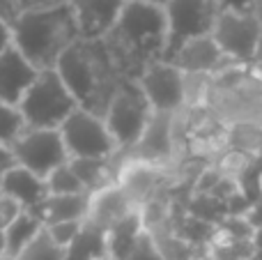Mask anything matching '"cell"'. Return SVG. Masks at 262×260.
<instances>
[{
  "mask_svg": "<svg viewBox=\"0 0 262 260\" xmlns=\"http://www.w3.org/2000/svg\"><path fill=\"white\" fill-rule=\"evenodd\" d=\"M255 12H258V16H262V0H255Z\"/></svg>",
  "mask_w": 262,
  "mask_h": 260,
  "instance_id": "cell-41",
  "label": "cell"
},
{
  "mask_svg": "<svg viewBox=\"0 0 262 260\" xmlns=\"http://www.w3.org/2000/svg\"><path fill=\"white\" fill-rule=\"evenodd\" d=\"M83 224L85 221H62V224H53V226H44L49 230L51 240L58 244L60 249H69L74 244V240L81 235Z\"/></svg>",
  "mask_w": 262,
  "mask_h": 260,
  "instance_id": "cell-27",
  "label": "cell"
},
{
  "mask_svg": "<svg viewBox=\"0 0 262 260\" xmlns=\"http://www.w3.org/2000/svg\"><path fill=\"white\" fill-rule=\"evenodd\" d=\"M244 219L249 221V226L253 230H262V198H258L255 203H251L244 212Z\"/></svg>",
  "mask_w": 262,
  "mask_h": 260,
  "instance_id": "cell-31",
  "label": "cell"
},
{
  "mask_svg": "<svg viewBox=\"0 0 262 260\" xmlns=\"http://www.w3.org/2000/svg\"><path fill=\"white\" fill-rule=\"evenodd\" d=\"M21 212H23V207L18 205L16 201H12V198L0 193V233H5V230L16 221V216L21 214Z\"/></svg>",
  "mask_w": 262,
  "mask_h": 260,
  "instance_id": "cell-29",
  "label": "cell"
},
{
  "mask_svg": "<svg viewBox=\"0 0 262 260\" xmlns=\"http://www.w3.org/2000/svg\"><path fill=\"white\" fill-rule=\"evenodd\" d=\"M209 90H212V74H184V109L207 111Z\"/></svg>",
  "mask_w": 262,
  "mask_h": 260,
  "instance_id": "cell-23",
  "label": "cell"
},
{
  "mask_svg": "<svg viewBox=\"0 0 262 260\" xmlns=\"http://www.w3.org/2000/svg\"><path fill=\"white\" fill-rule=\"evenodd\" d=\"M108 258V237L101 228L83 224V230L69 249H64L62 260H106Z\"/></svg>",
  "mask_w": 262,
  "mask_h": 260,
  "instance_id": "cell-21",
  "label": "cell"
},
{
  "mask_svg": "<svg viewBox=\"0 0 262 260\" xmlns=\"http://www.w3.org/2000/svg\"><path fill=\"white\" fill-rule=\"evenodd\" d=\"M216 3L228 12H255V0H216Z\"/></svg>",
  "mask_w": 262,
  "mask_h": 260,
  "instance_id": "cell-32",
  "label": "cell"
},
{
  "mask_svg": "<svg viewBox=\"0 0 262 260\" xmlns=\"http://www.w3.org/2000/svg\"><path fill=\"white\" fill-rule=\"evenodd\" d=\"M136 210H140V207L131 201L129 193L120 184H111V187L101 189L90 198V212H88L85 221L108 233L115 224L127 219Z\"/></svg>",
  "mask_w": 262,
  "mask_h": 260,
  "instance_id": "cell-16",
  "label": "cell"
},
{
  "mask_svg": "<svg viewBox=\"0 0 262 260\" xmlns=\"http://www.w3.org/2000/svg\"><path fill=\"white\" fill-rule=\"evenodd\" d=\"M14 44V32H12V26H7V23L0 18V55L5 53V51L9 49V46Z\"/></svg>",
  "mask_w": 262,
  "mask_h": 260,
  "instance_id": "cell-35",
  "label": "cell"
},
{
  "mask_svg": "<svg viewBox=\"0 0 262 260\" xmlns=\"http://www.w3.org/2000/svg\"><path fill=\"white\" fill-rule=\"evenodd\" d=\"M166 62L175 64L180 72L184 74H219L223 69L232 67V64H242L235 62L232 58H228L221 49H219L216 39L212 35H203L195 37V39H189L186 44H182L180 49L172 53L170 60Z\"/></svg>",
  "mask_w": 262,
  "mask_h": 260,
  "instance_id": "cell-13",
  "label": "cell"
},
{
  "mask_svg": "<svg viewBox=\"0 0 262 260\" xmlns=\"http://www.w3.org/2000/svg\"><path fill=\"white\" fill-rule=\"evenodd\" d=\"M78 109L72 90L58 69H44L18 104L26 127L30 129H60L64 120Z\"/></svg>",
  "mask_w": 262,
  "mask_h": 260,
  "instance_id": "cell-5",
  "label": "cell"
},
{
  "mask_svg": "<svg viewBox=\"0 0 262 260\" xmlns=\"http://www.w3.org/2000/svg\"><path fill=\"white\" fill-rule=\"evenodd\" d=\"M113 64L124 81H138L149 64L163 60L168 21L163 7L127 0L113 30L104 37Z\"/></svg>",
  "mask_w": 262,
  "mask_h": 260,
  "instance_id": "cell-1",
  "label": "cell"
},
{
  "mask_svg": "<svg viewBox=\"0 0 262 260\" xmlns=\"http://www.w3.org/2000/svg\"><path fill=\"white\" fill-rule=\"evenodd\" d=\"M219 49L235 62L253 64L260 41V16L258 12H228L221 9L216 26L212 30Z\"/></svg>",
  "mask_w": 262,
  "mask_h": 260,
  "instance_id": "cell-10",
  "label": "cell"
},
{
  "mask_svg": "<svg viewBox=\"0 0 262 260\" xmlns=\"http://www.w3.org/2000/svg\"><path fill=\"white\" fill-rule=\"evenodd\" d=\"M81 39H104L118 23L127 0H69Z\"/></svg>",
  "mask_w": 262,
  "mask_h": 260,
  "instance_id": "cell-14",
  "label": "cell"
},
{
  "mask_svg": "<svg viewBox=\"0 0 262 260\" xmlns=\"http://www.w3.org/2000/svg\"><path fill=\"white\" fill-rule=\"evenodd\" d=\"M0 193L12 198V201H16L18 205L23 207V212H30V214H35L41 207V203L49 198L44 180L37 178L35 173L26 170L18 164L3 178V182H0Z\"/></svg>",
  "mask_w": 262,
  "mask_h": 260,
  "instance_id": "cell-17",
  "label": "cell"
},
{
  "mask_svg": "<svg viewBox=\"0 0 262 260\" xmlns=\"http://www.w3.org/2000/svg\"><path fill=\"white\" fill-rule=\"evenodd\" d=\"M255 193H258V198H262V166H258V170H255Z\"/></svg>",
  "mask_w": 262,
  "mask_h": 260,
  "instance_id": "cell-37",
  "label": "cell"
},
{
  "mask_svg": "<svg viewBox=\"0 0 262 260\" xmlns=\"http://www.w3.org/2000/svg\"><path fill=\"white\" fill-rule=\"evenodd\" d=\"M14 166H16V159H14L12 147L0 143V182H3V178L14 168Z\"/></svg>",
  "mask_w": 262,
  "mask_h": 260,
  "instance_id": "cell-33",
  "label": "cell"
},
{
  "mask_svg": "<svg viewBox=\"0 0 262 260\" xmlns=\"http://www.w3.org/2000/svg\"><path fill=\"white\" fill-rule=\"evenodd\" d=\"M14 46L35 64L39 72L55 69L69 46H74L78 35L76 16L69 3L49 9L23 12L12 28Z\"/></svg>",
  "mask_w": 262,
  "mask_h": 260,
  "instance_id": "cell-3",
  "label": "cell"
},
{
  "mask_svg": "<svg viewBox=\"0 0 262 260\" xmlns=\"http://www.w3.org/2000/svg\"><path fill=\"white\" fill-rule=\"evenodd\" d=\"M138 85L157 113H177L184 109V74L175 64L166 60L149 64L138 78Z\"/></svg>",
  "mask_w": 262,
  "mask_h": 260,
  "instance_id": "cell-11",
  "label": "cell"
},
{
  "mask_svg": "<svg viewBox=\"0 0 262 260\" xmlns=\"http://www.w3.org/2000/svg\"><path fill=\"white\" fill-rule=\"evenodd\" d=\"M152 113L154 111L138 81H122L111 101L104 122L120 150H131L140 141Z\"/></svg>",
  "mask_w": 262,
  "mask_h": 260,
  "instance_id": "cell-6",
  "label": "cell"
},
{
  "mask_svg": "<svg viewBox=\"0 0 262 260\" xmlns=\"http://www.w3.org/2000/svg\"><path fill=\"white\" fill-rule=\"evenodd\" d=\"M136 3H147V5H157V7H166L170 0H136Z\"/></svg>",
  "mask_w": 262,
  "mask_h": 260,
  "instance_id": "cell-39",
  "label": "cell"
},
{
  "mask_svg": "<svg viewBox=\"0 0 262 260\" xmlns=\"http://www.w3.org/2000/svg\"><path fill=\"white\" fill-rule=\"evenodd\" d=\"M69 159H111L120 150L104 118L76 109L60 127Z\"/></svg>",
  "mask_w": 262,
  "mask_h": 260,
  "instance_id": "cell-8",
  "label": "cell"
},
{
  "mask_svg": "<svg viewBox=\"0 0 262 260\" xmlns=\"http://www.w3.org/2000/svg\"><path fill=\"white\" fill-rule=\"evenodd\" d=\"M18 166L46 180L55 168L69 161L67 147L60 136V129H30L28 127L12 145Z\"/></svg>",
  "mask_w": 262,
  "mask_h": 260,
  "instance_id": "cell-9",
  "label": "cell"
},
{
  "mask_svg": "<svg viewBox=\"0 0 262 260\" xmlns=\"http://www.w3.org/2000/svg\"><path fill=\"white\" fill-rule=\"evenodd\" d=\"M64 258V249H60L58 244L51 240L49 230H41L21 253L16 260H62Z\"/></svg>",
  "mask_w": 262,
  "mask_h": 260,
  "instance_id": "cell-26",
  "label": "cell"
},
{
  "mask_svg": "<svg viewBox=\"0 0 262 260\" xmlns=\"http://www.w3.org/2000/svg\"><path fill=\"white\" fill-rule=\"evenodd\" d=\"M253 69H255V74H258V76L262 78V62H255V64H253Z\"/></svg>",
  "mask_w": 262,
  "mask_h": 260,
  "instance_id": "cell-40",
  "label": "cell"
},
{
  "mask_svg": "<svg viewBox=\"0 0 262 260\" xmlns=\"http://www.w3.org/2000/svg\"><path fill=\"white\" fill-rule=\"evenodd\" d=\"M37 74L39 69L12 44L0 55V99L12 106H18L26 92L30 90V85L35 83Z\"/></svg>",
  "mask_w": 262,
  "mask_h": 260,
  "instance_id": "cell-15",
  "label": "cell"
},
{
  "mask_svg": "<svg viewBox=\"0 0 262 260\" xmlns=\"http://www.w3.org/2000/svg\"><path fill=\"white\" fill-rule=\"evenodd\" d=\"M145 230L147 228H145L143 212L140 210L131 212L127 219L115 224L113 228L106 233V237H108V258L111 260H124Z\"/></svg>",
  "mask_w": 262,
  "mask_h": 260,
  "instance_id": "cell-19",
  "label": "cell"
},
{
  "mask_svg": "<svg viewBox=\"0 0 262 260\" xmlns=\"http://www.w3.org/2000/svg\"><path fill=\"white\" fill-rule=\"evenodd\" d=\"M191 260H203V256H198V258H191Z\"/></svg>",
  "mask_w": 262,
  "mask_h": 260,
  "instance_id": "cell-42",
  "label": "cell"
},
{
  "mask_svg": "<svg viewBox=\"0 0 262 260\" xmlns=\"http://www.w3.org/2000/svg\"><path fill=\"white\" fill-rule=\"evenodd\" d=\"M90 193H69V196H49L35 216L44 226L62 224V221H85L90 212Z\"/></svg>",
  "mask_w": 262,
  "mask_h": 260,
  "instance_id": "cell-18",
  "label": "cell"
},
{
  "mask_svg": "<svg viewBox=\"0 0 262 260\" xmlns=\"http://www.w3.org/2000/svg\"><path fill=\"white\" fill-rule=\"evenodd\" d=\"M124 260H166L161 256V251H159L157 242L152 240V235L145 230L143 235L138 237V242L134 244V249L129 251V256Z\"/></svg>",
  "mask_w": 262,
  "mask_h": 260,
  "instance_id": "cell-28",
  "label": "cell"
},
{
  "mask_svg": "<svg viewBox=\"0 0 262 260\" xmlns=\"http://www.w3.org/2000/svg\"><path fill=\"white\" fill-rule=\"evenodd\" d=\"M175 141H172V113H157L154 111L145 127L140 141L131 150H124L127 161H140V164L159 166L172 159Z\"/></svg>",
  "mask_w": 262,
  "mask_h": 260,
  "instance_id": "cell-12",
  "label": "cell"
},
{
  "mask_svg": "<svg viewBox=\"0 0 262 260\" xmlns=\"http://www.w3.org/2000/svg\"><path fill=\"white\" fill-rule=\"evenodd\" d=\"M69 0H21L23 12H35V9H49V7H58L64 5Z\"/></svg>",
  "mask_w": 262,
  "mask_h": 260,
  "instance_id": "cell-34",
  "label": "cell"
},
{
  "mask_svg": "<svg viewBox=\"0 0 262 260\" xmlns=\"http://www.w3.org/2000/svg\"><path fill=\"white\" fill-rule=\"evenodd\" d=\"M21 14H23L21 0H0V18H3L7 26L14 28V23L18 21Z\"/></svg>",
  "mask_w": 262,
  "mask_h": 260,
  "instance_id": "cell-30",
  "label": "cell"
},
{
  "mask_svg": "<svg viewBox=\"0 0 262 260\" xmlns=\"http://www.w3.org/2000/svg\"><path fill=\"white\" fill-rule=\"evenodd\" d=\"M163 12L168 21V44L163 60H170L172 53L189 39L212 35L221 7L216 0H170Z\"/></svg>",
  "mask_w": 262,
  "mask_h": 260,
  "instance_id": "cell-7",
  "label": "cell"
},
{
  "mask_svg": "<svg viewBox=\"0 0 262 260\" xmlns=\"http://www.w3.org/2000/svg\"><path fill=\"white\" fill-rule=\"evenodd\" d=\"M41 230H44V224H41L35 214L21 212V214L16 216V221L3 233V242H5L3 260H16L18 253H21Z\"/></svg>",
  "mask_w": 262,
  "mask_h": 260,
  "instance_id": "cell-20",
  "label": "cell"
},
{
  "mask_svg": "<svg viewBox=\"0 0 262 260\" xmlns=\"http://www.w3.org/2000/svg\"><path fill=\"white\" fill-rule=\"evenodd\" d=\"M46 182V191L49 196H69V193H88L85 187L81 184V180L76 178V173L72 170L69 161L60 168H55L49 178L44 180Z\"/></svg>",
  "mask_w": 262,
  "mask_h": 260,
  "instance_id": "cell-24",
  "label": "cell"
},
{
  "mask_svg": "<svg viewBox=\"0 0 262 260\" xmlns=\"http://www.w3.org/2000/svg\"><path fill=\"white\" fill-rule=\"evenodd\" d=\"M106 260H111V258H106Z\"/></svg>",
  "mask_w": 262,
  "mask_h": 260,
  "instance_id": "cell-43",
  "label": "cell"
},
{
  "mask_svg": "<svg viewBox=\"0 0 262 260\" xmlns=\"http://www.w3.org/2000/svg\"><path fill=\"white\" fill-rule=\"evenodd\" d=\"M228 147L244 152V155L253 157V159H260L262 127H255V124H235V127H228Z\"/></svg>",
  "mask_w": 262,
  "mask_h": 260,
  "instance_id": "cell-22",
  "label": "cell"
},
{
  "mask_svg": "<svg viewBox=\"0 0 262 260\" xmlns=\"http://www.w3.org/2000/svg\"><path fill=\"white\" fill-rule=\"evenodd\" d=\"M26 129V120H23L18 106H12L0 99V143L12 147Z\"/></svg>",
  "mask_w": 262,
  "mask_h": 260,
  "instance_id": "cell-25",
  "label": "cell"
},
{
  "mask_svg": "<svg viewBox=\"0 0 262 260\" xmlns=\"http://www.w3.org/2000/svg\"><path fill=\"white\" fill-rule=\"evenodd\" d=\"M253 249H255L253 253H260L262 256V230H255L253 233Z\"/></svg>",
  "mask_w": 262,
  "mask_h": 260,
  "instance_id": "cell-36",
  "label": "cell"
},
{
  "mask_svg": "<svg viewBox=\"0 0 262 260\" xmlns=\"http://www.w3.org/2000/svg\"><path fill=\"white\" fill-rule=\"evenodd\" d=\"M207 111L226 127H262V78L253 64H232L214 74Z\"/></svg>",
  "mask_w": 262,
  "mask_h": 260,
  "instance_id": "cell-4",
  "label": "cell"
},
{
  "mask_svg": "<svg viewBox=\"0 0 262 260\" xmlns=\"http://www.w3.org/2000/svg\"><path fill=\"white\" fill-rule=\"evenodd\" d=\"M55 69L72 90L78 109L88 111L97 118H106L111 101L124 78L120 76L118 67L113 64L104 41L78 39L60 58Z\"/></svg>",
  "mask_w": 262,
  "mask_h": 260,
  "instance_id": "cell-2",
  "label": "cell"
},
{
  "mask_svg": "<svg viewBox=\"0 0 262 260\" xmlns=\"http://www.w3.org/2000/svg\"><path fill=\"white\" fill-rule=\"evenodd\" d=\"M255 62H262V16H260V41H258V51H255L253 64H255Z\"/></svg>",
  "mask_w": 262,
  "mask_h": 260,
  "instance_id": "cell-38",
  "label": "cell"
}]
</instances>
